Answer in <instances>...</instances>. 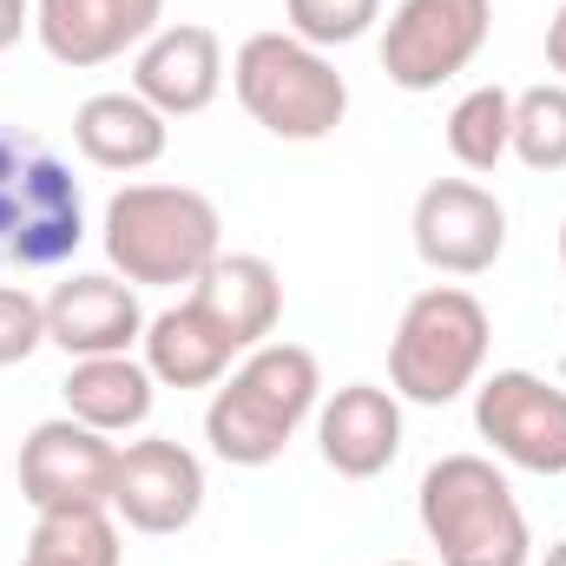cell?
Listing matches in <instances>:
<instances>
[{
    "label": "cell",
    "instance_id": "1",
    "mask_svg": "<svg viewBox=\"0 0 566 566\" xmlns=\"http://www.w3.org/2000/svg\"><path fill=\"white\" fill-rule=\"evenodd\" d=\"M323 369L303 343H258L211 396L205 409V441L224 468H271L296 428L316 416Z\"/></svg>",
    "mask_w": 566,
    "mask_h": 566
},
{
    "label": "cell",
    "instance_id": "2",
    "mask_svg": "<svg viewBox=\"0 0 566 566\" xmlns=\"http://www.w3.org/2000/svg\"><path fill=\"white\" fill-rule=\"evenodd\" d=\"M99 244L126 283L178 290V283H198L224 258V218L191 185H126L106 198Z\"/></svg>",
    "mask_w": 566,
    "mask_h": 566
},
{
    "label": "cell",
    "instance_id": "3",
    "mask_svg": "<svg viewBox=\"0 0 566 566\" xmlns=\"http://www.w3.org/2000/svg\"><path fill=\"white\" fill-rule=\"evenodd\" d=\"M416 514L441 566H527L534 554L527 514L488 454H441L422 474Z\"/></svg>",
    "mask_w": 566,
    "mask_h": 566
},
{
    "label": "cell",
    "instance_id": "4",
    "mask_svg": "<svg viewBox=\"0 0 566 566\" xmlns=\"http://www.w3.org/2000/svg\"><path fill=\"white\" fill-rule=\"evenodd\" d=\"M86 244L73 165L33 133L0 126V271H60Z\"/></svg>",
    "mask_w": 566,
    "mask_h": 566
},
{
    "label": "cell",
    "instance_id": "5",
    "mask_svg": "<svg viewBox=\"0 0 566 566\" xmlns=\"http://www.w3.org/2000/svg\"><path fill=\"white\" fill-rule=\"evenodd\" d=\"M494 323L481 310V296H468L461 283H428L409 296L396 343H389V389L402 402L448 409L454 396H468L481 382Z\"/></svg>",
    "mask_w": 566,
    "mask_h": 566
},
{
    "label": "cell",
    "instance_id": "6",
    "mask_svg": "<svg viewBox=\"0 0 566 566\" xmlns=\"http://www.w3.org/2000/svg\"><path fill=\"white\" fill-rule=\"evenodd\" d=\"M231 93L271 139L290 145L329 139L349 113V80L296 33H251L231 60Z\"/></svg>",
    "mask_w": 566,
    "mask_h": 566
},
{
    "label": "cell",
    "instance_id": "7",
    "mask_svg": "<svg viewBox=\"0 0 566 566\" xmlns=\"http://www.w3.org/2000/svg\"><path fill=\"white\" fill-rule=\"evenodd\" d=\"M494 0H402L382 27V73L402 93H434L441 80L468 73L488 46Z\"/></svg>",
    "mask_w": 566,
    "mask_h": 566
},
{
    "label": "cell",
    "instance_id": "8",
    "mask_svg": "<svg viewBox=\"0 0 566 566\" xmlns=\"http://www.w3.org/2000/svg\"><path fill=\"white\" fill-rule=\"evenodd\" d=\"M474 428L481 441L527 468V474H566V389L534 369H494L474 389Z\"/></svg>",
    "mask_w": 566,
    "mask_h": 566
},
{
    "label": "cell",
    "instance_id": "9",
    "mask_svg": "<svg viewBox=\"0 0 566 566\" xmlns=\"http://www.w3.org/2000/svg\"><path fill=\"white\" fill-rule=\"evenodd\" d=\"M113 481H119V448L113 434L73 422H40L20 441V494L33 514L53 507H113Z\"/></svg>",
    "mask_w": 566,
    "mask_h": 566
},
{
    "label": "cell",
    "instance_id": "10",
    "mask_svg": "<svg viewBox=\"0 0 566 566\" xmlns=\"http://www.w3.org/2000/svg\"><path fill=\"white\" fill-rule=\"evenodd\" d=\"M409 231H416V258L441 277H481L507 251V211L474 178H434L416 198Z\"/></svg>",
    "mask_w": 566,
    "mask_h": 566
},
{
    "label": "cell",
    "instance_id": "11",
    "mask_svg": "<svg viewBox=\"0 0 566 566\" xmlns=\"http://www.w3.org/2000/svg\"><path fill=\"white\" fill-rule=\"evenodd\" d=\"M113 514L133 527V534H185L198 514H205V461L185 448V441H165V434H145L119 448V481H113Z\"/></svg>",
    "mask_w": 566,
    "mask_h": 566
},
{
    "label": "cell",
    "instance_id": "12",
    "mask_svg": "<svg viewBox=\"0 0 566 566\" xmlns=\"http://www.w3.org/2000/svg\"><path fill=\"white\" fill-rule=\"evenodd\" d=\"M165 20V0H33V33L46 60L86 73L113 66L119 53L145 46Z\"/></svg>",
    "mask_w": 566,
    "mask_h": 566
},
{
    "label": "cell",
    "instance_id": "13",
    "mask_svg": "<svg viewBox=\"0 0 566 566\" xmlns=\"http://www.w3.org/2000/svg\"><path fill=\"white\" fill-rule=\"evenodd\" d=\"M224 86V40L198 20H178V27H158L133 60V93H139L151 113L165 119H191L218 99Z\"/></svg>",
    "mask_w": 566,
    "mask_h": 566
},
{
    "label": "cell",
    "instance_id": "14",
    "mask_svg": "<svg viewBox=\"0 0 566 566\" xmlns=\"http://www.w3.org/2000/svg\"><path fill=\"white\" fill-rule=\"evenodd\" d=\"M145 336V310L126 277H99V271H73L53 283L46 296V343L80 356H126Z\"/></svg>",
    "mask_w": 566,
    "mask_h": 566
},
{
    "label": "cell",
    "instance_id": "15",
    "mask_svg": "<svg viewBox=\"0 0 566 566\" xmlns=\"http://www.w3.org/2000/svg\"><path fill=\"white\" fill-rule=\"evenodd\" d=\"M316 448L343 481H376L402 454V396L376 382H349L316 409Z\"/></svg>",
    "mask_w": 566,
    "mask_h": 566
},
{
    "label": "cell",
    "instance_id": "16",
    "mask_svg": "<svg viewBox=\"0 0 566 566\" xmlns=\"http://www.w3.org/2000/svg\"><path fill=\"white\" fill-rule=\"evenodd\" d=\"M145 369H151V382H165V389H218L224 376H231V356H244L218 323H211V310L205 303H171V310H158V316H145Z\"/></svg>",
    "mask_w": 566,
    "mask_h": 566
},
{
    "label": "cell",
    "instance_id": "17",
    "mask_svg": "<svg viewBox=\"0 0 566 566\" xmlns=\"http://www.w3.org/2000/svg\"><path fill=\"white\" fill-rule=\"evenodd\" d=\"M191 303H205L211 310V323L251 356L258 343H271L277 336V316H283V277L271 258H258V251H231V258H218L205 277L191 283Z\"/></svg>",
    "mask_w": 566,
    "mask_h": 566
},
{
    "label": "cell",
    "instance_id": "18",
    "mask_svg": "<svg viewBox=\"0 0 566 566\" xmlns=\"http://www.w3.org/2000/svg\"><path fill=\"white\" fill-rule=\"evenodd\" d=\"M165 139H171L165 113H151L133 86L126 93H93L73 113V145L99 171H145V165L165 158Z\"/></svg>",
    "mask_w": 566,
    "mask_h": 566
},
{
    "label": "cell",
    "instance_id": "19",
    "mask_svg": "<svg viewBox=\"0 0 566 566\" xmlns=\"http://www.w3.org/2000/svg\"><path fill=\"white\" fill-rule=\"evenodd\" d=\"M60 396H66L73 422L99 428V434H126V428H145L151 402H158V382L133 356H80L66 369Z\"/></svg>",
    "mask_w": 566,
    "mask_h": 566
},
{
    "label": "cell",
    "instance_id": "20",
    "mask_svg": "<svg viewBox=\"0 0 566 566\" xmlns=\"http://www.w3.org/2000/svg\"><path fill=\"white\" fill-rule=\"evenodd\" d=\"M20 566H119V521H113V507L33 514Z\"/></svg>",
    "mask_w": 566,
    "mask_h": 566
},
{
    "label": "cell",
    "instance_id": "21",
    "mask_svg": "<svg viewBox=\"0 0 566 566\" xmlns=\"http://www.w3.org/2000/svg\"><path fill=\"white\" fill-rule=\"evenodd\" d=\"M448 151L468 171H494L514 151V93H501V86L461 93L454 113H448Z\"/></svg>",
    "mask_w": 566,
    "mask_h": 566
},
{
    "label": "cell",
    "instance_id": "22",
    "mask_svg": "<svg viewBox=\"0 0 566 566\" xmlns=\"http://www.w3.org/2000/svg\"><path fill=\"white\" fill-rule=\"evenodd\" d=\"M514 158L527 171H566V86H527L514 93Z\"/></svg>",
    "mask_w": 566,
    "mask_h": 566
},
{
    "label": "cell",
    "instance_id": "23",
    "mask_svg": "<svg viewBox=\"0 0 566 566\" xmlns=\"http://www.w3.org/2000/svg\"><path fill=\"white\" fill-rule=\"evenodd\" d=\"M283 20H290L296 40H310V46L323 53V46L363 40V33L382 20V0H283Z\"/></svg>",
    "mask_w": 566,
    "mask_h": 566
},
{
    "label": "cell",
    "instance_id": "24",
    "mask_svg": "<svg viewBox=\"0 0 566 566\" xmlns=\"http://www.w3.org/2000/svg\"><path fill=\"white\" fill-rule=\"evenodd\" d=\"M46 343V303L20 283H0V369L27 363Z\"/></svg>",
    "mask_w": 566,
    "mask_h": 566
},
{
    "label": "cell",
    "instance_id": "25",
    "mask_svg": "<svg viewBox=\"0 0 566 566\" xmlns=\"http://www.w3.org/2000/svg\"><path fill=\"white\" fill-rule=\"evenodd\" d=\"M27 27H33V0H0V53L20 46Z\"/></svg>",
    "mask_w": 566,
    "mask_h": 566
},
{
    "label": "cell",
    "instance_id": "26",
    "mask_svg": "<svg viewBox=\"0 0 566 566\" xmlns=\"http://www.w3.org/2000/svg\"><path fill=\"white\" fill-rule=\"evenodd\" d=\"M547 66L560 73V86H566V0H560V13L547 20Z\"/></svg>",
    "mask_w": 566,
    "mask_h": 566
},
{
    "label": "cell",
    "instance_id": "27",
    "mask_svg": "<svg viewBox=\"0 0 566 566\" xmlns=\"http://www.w3.org/2000/svg\"><path fill=\"white\" fill-rule=\"evenodd\" d=\"M541 566H566V541H554V547H547V560Z\"/></svg>",
    "mask_w": 566,
    "mask_h": 566
},
{
    "label": "cell",
    "instance_id": "28",
    "mask_svg": "<svg viewBox=\"0 0 566 566\" xmlns=\"http://www.w3.org/2000/svg\"><path fill=\"white\" fill-rule=\"evenodd\" d=\"M560 264H566V218H560Z\"/></svg>",
    "mask_w": 566,
    "mask_h": 566
},
{
    "label": "cell",
    "instance_id": "29",
    "mask_svg": "<svg viewBox=\"0 0 566 566\" xmlns=\"http://www.w3.org/2000/svg\"><path fill=\"white\" fill-rule=\"evenodd\" d=\"M389 566H422V560H389Z\"/></svg>",
    "mask_w": 566,
    "mask_h": 566
}]
</instances>
